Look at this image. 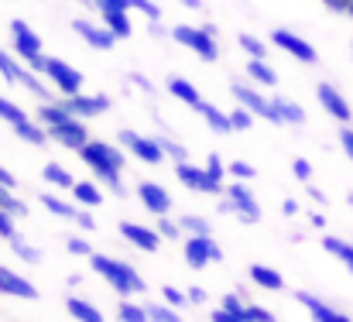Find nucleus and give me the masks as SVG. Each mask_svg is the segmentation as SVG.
<instances>
[{
	"mask_svg": "<svg viewBox=\"0 0 353 322\" xmlns=\"http://www.w3.org/2000/svg\"><path fill=\"white\" fill-rule=\"evenodd\" d=\"M38 120L45 123L48 141H59V144H65V148H72V151H79V148L90 141V127H86L79 117H72L62 103H41V107H38Z\"/></svg>",
	"mask_w": 353,
	"mask_h": 322,
	"instance_id": "f257e3e1",
	"label": "nucleus"
},
{
	"mask_svg": "<svg viewBox=\"0 0 353 322\" xmlns=\"http://www.w3.org/2000/svg\"><path fill=\"white\" fill-rule=\"evenodd\" d=\"M79 158L114 189V196H123V185H120V168H123V154H120L114 144H103V141H86L79 148Z\"/></svg>",
	"mask_w": 353,
	"mask_h": 322,
	"instance_id": "f03ea898",
	"label": "nucleus"
},
{
	"mask_svg": "<svg viewBox=\"0 0 353 322\" xmlns=\"http://www.w3.org/2000/svg\"><path fill=\"white\" fill-rule=\"evenodd\" d=\"M90 264H93V271H97L100 278H107V285H110L117 295H144V292H148L144 278H141L130 264H123V261H114V257H107V254H93Z\"/></svg>",
	"mask_w": 353,
	"mask_h": 322,
	"instance_id": "7ed1b4c3",
	"label": "nucleus"
},
{
	"mask_svg": "<svg viewBox=\"0 0 353 322\" xmlns=\"http://www.w3.org/2000/svg\"><path fill=\"white\" fill-rule=\"evenodd\" d=\"M172 38L185 48H192L203 62H216L220 59V45H216V34H210L206 28H192V24H179L172 28Z\"/></svg>",
	"mask_w": 353,
	"mask_h": 322,
	"instance_id": "20e7f679",
	"label": "nucleus"
},
{
	"mask_svg": "<svg viewBox=\"0 0 353 322\" xmlns=\"http://www.w3.org/2000/svg\"><path fill=\"white\" fill-rule=\"evenodd\" d=\"M10 31H14V52L31 66V72H45V55H41V38L24 24V21H10Z\"/></svg>",
	"mask_w": 353,
	"mask_h": 322,
	"instance_id": "39448f33",
	"label": "nucleus"
},
{
	"mask_svg": "<svg viewBox=\"0 0 353 322\" xmlns=\"http://www.w3.org/2000/svg\"><path fill=\"white\" fill-rule=\"evenodd\" d=\"M62 97H76L79 90H83V72L79 69H72L69 62H62V59H48L45 62V72H41Z\"/></svg>",
	"mask_w": 353,
	"mask_h": 322,
	"instance_id": "423d86ee",
	"label": "nucleus"
},
{
	"mask_svg": "<svg viewBox=\"0 0 353 322\" xmlns=\"http://www.w3.org/2000/svg\"><path fill=\"white\" fill-rule=\"evenodd\" d=\"M175 175H179V182H182L185 189H196V192H206V196H223V182L213 179L206 168H196V165H189V161H179V165H175Z\"/></svg>",
	"mask_w": 353,
	"mask_h": 322,
	"instance_id": "0eeeda50",
	"label": "nucleus"
},
{
	"mask_svg": "<svg viewBox=\"0 0 353 322\" xmlns=\"http://www.w3.org/2000/svg\"><path fill=\"white\" fill-rule=\"evenodd\" d=\"M185 261L192 268H206L210 261H223V250L213 243V233H192L185 237Z\"/></svg>",
	"mask_w": 353,
	"mask_h": 322,
	"instance_id": "6e6552de",
	"label": "nucleus"
},
{
	"mask_svg": "<svg viewBox=\"0 0 353 322\" xmlns=\"http://www.w3.org/2000/svg\"><path fill=\"white\" fill-rule=\"evenodd\" d=\"M234 97L240 107H247L254 117H264V120H271V123H281V117H278V110L271 100H264L257 90H250V86H243V83H234Z\"/></svg>",
	"mask_w": 353,
	"mask_h": 322,
	"instance_id": "1a4fd4ad",
	"label": "nucleus"
},
{
	"mask_svg": "<svg viewBox=\"0 0 353 322\" xmlns=\"http://www.w3.org/2000/svg\"><path fill=\"white\" fill-rule=\"evenodd\" d=\"M271 41L278 45V48H285L288 55H295L299 62H305V66H312L319 55H316V48L305 41V38H299V34H292V31H285V28H274L271 31Z\"/></svg>",
	"mask_w": 353,
	"mask_h": 322,
	"instance_id": "9d476101",
	"label": "nucleus"
},
{
	"mask_svg": "<svg viewBox=\"0 0 353 322\" xmlns=\"http://www.w3.org/2000/svg\"><path fill=\"white\" fill-rule=\"evenodd\" d=\"M120 144L130 148V151H134L141 161H148V165H161V161H165L161 144H158V141H148V137H141V134H134V130H120Z\"/></svg>",
	"mask_w": 353,
	"mask_h": 322,
	"instance_id": "9b49d317",
	"label": "nucleus"
},
{
	"mask_svg": "<svg viewBox=\"0 0 353 322\" xmlns=\"http://www.w3.org/2000/svg\"><path fill=\"white\" fill-rule=\"evenodd\" d=\"M316 97H319V103H323V110H326V113H330L333 120H340V123H350V120H353L350 103L343 100V93H340L336 86H330V83H319Z\"/></svg>",
	"mask_w": 353,
	"mask_h": 322,
	"instance_id": "f8f14e48",
	"label": "nucleus"
},
{
	"mask_svg": "<svg viewBox=\"0 0 353 322\" xmlns=\"http://www.w3.org/2000/svg\"><path fill=\"white\" fill-rule=\"evenodd\" d=\"M62 107L69 110L72 117L86 120V117H100V113H107V110H110V97H103V93H97V97H83V93H76V97L62 100Z\"/></svg>",
	"mask_w": 353,
	"mask_h": 322,
	"instance_id": "ddd939ff",
	"label": "nucleus"
},
{
	"mask_svg": "<svg viewBox=\"0 0 353 322\" xmlns=\"http://www.w3.org/2000/svg\"><path fill=\"white\" fill-rule=\"evenodd\" d=\"M72 31H76V34H83V38H86V41L93 45V48H100V52L114 48V45L120 41V38L114 34V31H110V28H97L93 21H83V17H76V21H72Z\"/></svg>",
	"mask_w": 353,
	"mask_h": 322,
	"instance_id": "4468645a",
	"label": "nucleus"
},
{
	"mask_svg": "<svg viewBox=\"0 0 353 322\" xmlns=\"http://www.w3.org/2000/svg\"><path fill=\"white\" fill-rule=\"evenodd\" d=\"M137 199L144 203L148 213H154V216H165L172 210V196H168L158 182H141V185H137Z\"/></svg>",
	"mask_w": 353,
	"mask_h": 322,
	"instance_id": "2eb2a0df",
	"label": "nucleus"
},
{
	"mask_svg": "<svg viewBox=\"0 0 353 322\" xmlns=\"http://www.w3.org/2000/svg\"><path fill=\"white\" fill-rule=\"evenodd\" d=\"M120 237H127L134 247H141V250H148V254H154V250L161 247V233H158V230H148V226H141V223H120Z\"/></svg>",
	"mask_w": 353,
	"mask_h": 322,
	"instance_id": "dca6fc26",
	"label": "nucleus"
},
{
	"mask_svg": "<svg viewBox=\"0 0 353 322\" xmlns=\"http://www.w3.org/2000/svg\"><path fill=\"white\" fill-rule=\"evenodd\" d=\"M0 292H3V295H14V299H31V302L41 295L31 281H24L21 274H14V271L3 268V264H0Z\"/></svg>",
	"mask_w": 353,
	"mask_h": 322,
	"instance_id": "f3484780",
	"label": "nucleus"
},
{
	"mask_svg": "<svg viewBox=\"0 0 353 322\" xmlns=\"http://www.w3.org/2000/svg\"><path fill=\"white\" fill-rule=\"evenodd\" d=\"M227 196L236 203V216H240L243 223H257V219H261V206H257V199L250 196V189H243L240 182H234V185H227Z\"/></svg>",
	"mask_w": 353,
	"mask_h": 322,
	"instance_id": "a211bd4d",
	"label": "nucleus"
},
{
	"mask_svg": "<svg viewBox=\"0 0 353 322\" xmlns=\"http://www.w3.org/2000/svg\"><path fill=\"white\" fill-rule=\"evenodd\" d=\"M295 299H299V302L312 312V319H316V322H350L343 312L330 309L326 302H319V299H316V295H309V292H295Z\"/></svg>",
	"mask_w": 353,
	"mask_h": 322,
	"instance_id": "6ab92c4d",
	"label": "nucleus"
},
{
	"mask_svg": "<svg viewBox=\"0 0 353 322\" xmlns=\"http://www.w3.org/2000/svg\"><path fill=\"white\" fill-rule=\"evenodd\" d=\"M168 93L175 97V100H182L185 107H192V110H206V100L199 97V90L192 86V83H185V79H168Z\"/></svg>",
	"mask_w": 353,
	"mask_h": 322,
	"instance_id": "aec40b11",
	"label": "nucleus"
},
{
	"mask_svg": "<svg viewBox=\"0 0 353 322\" xmlns=\"http://www.w3.org/2000/svg\"><path fill=\"white\" fill-rule=\"evenodd\" d=\"M250 281L261 285V288H268V292H281V288H285V278H281L278 271L264 268V264H250Z\"/></svg>",
	"mask_w": 353,
	"mask_h": 322,
	"instance_id": "412c9836",
	"label": "nucleus"
},
{
	"mask_svg": "<svg viewBox=\"0 0 353 322\" xmlns=\"http://www.w3.org/2000/svg\"><path fill=\"white\" fill-rule=\"evenodd\" d=\"M103 14V24L117 34V38H130L134 34V24H130V17H127V10H117V7H110V10H100Z\"/></svg>",
	"mask_w": 353,
	"mask_h": 322,
	"instance_id": "4be33fe9",
	"label": "nucleus"
},
{
	"mask_svg": "<svg viewBox=\"0 0 353 322\" xmlns=\"http://www.w3.org/2000/svg\"><path fill=\"white\" fill-rule=\"evenodd\" d=\"M247 76H250L254 83H261V86H278V72H274L264 59H250V62H247Z\"/></svg>",
	"mask_w": 353,
	"mask_h": 322,
	"instance_id": "5701e85b",
	"label": "nucleus"
},
{
	"mask_svg": "<svg viewBox=\"0 0 353 322\" xmlns=\"http://www.w3.org/2000/svg\"><path fill=\"white\" fill-rule=\"evenodd\" d=\"M65 309H69V316L79 322H103V316H100V309L97 305H90V302H83V299H69L65 302Z\"/></svg>",
	"mask_w": 353,
	"mask_h": 322,
	"instance_id": "b1692460",
	"label": "nucleus"
},
{
	"mask_svg": "<svg viewBox=\"0 0 353 322\" xmlns=\"http://www.w3.org/2000/svg\"><path fill=\"white\" fill-rule=\"evenodd\" d=\"M271 103L278 110L281 123H305V110L299 107V103H292V100H285V97H274Z\"/></svg>",
	"mask_w": 353,
	"mask_h": 322,
	"instance_id": "393cba45",
	"label": "nucleus"
},
{
	"mask_svg": "<svg viewBox=\"0 0 353 322\" xmlns=\"http://www.w3.org/2000/svg\"><path fill=\"white\" fill-rule=\"evenodd\" d=\"M14 134H17L21 141L34 144V148H41V144L48 141V130H45V127H34L31 120H21V123H14Z\"/></svg>",
	"mask_w": 353,
	"mask_h": 322,
	"instance_id": "a878e982",
	"label": "nucleus"
},
{
	"mask_svg": "<svg viewBox=\"0 0 353 322\" xmlns=\"http://www.w3.org/2000/svg\"><path fill=\"white\" fill-rule=\"evenodd\" d=\"M41 179H45V182H52V185H59V189H72V185H76V179H72L59 161H48V165H45V172H41Z\"/></svg>",
	"mask_w": 353,
	"mask_h": 322,
	"instance_id": "bb28decb",
	"label": "nucleus"
},
{
	"mask_svg": "<svg viewBox=\"0 0 353 322\" xmlns=\"http://www.w3.org/2000/svg\"><path fill=\"white\" fill-rule=\"evenodd\" d=\"M203 117H206V123H210L216 134H230V130H234V123H230V113H223V110L213 107V103H206Z\"/></svg>",
	"mask_w": 353,
	"mask_h": 322,
	"instance_id": "cd10ccee",
	"label": "nucleus"
},
{
	"mask_svg": "<svg viewBox=\"0 0 353 322\" xmlns=\"http://www.w3.org/2000/svg\"><path fill=\"white\" fill-rule=\"evenodd\" d=\"M323 247H326L333 257H340V261L347 264V271L353 274V243H343V240H336V237H323Z\"/></svg>",
	"mask_w": 353,
	"mask_h": 322,
	"instance_id": "c85d7f7f",
	"label": "nucleus"
},
{
	"mask_svg": "<svg viewBox=\"0 0 353 322\" xmlns=\"http://www.w3.org/2000/svg\"><path fill=\"white\" fill-rule=\"evenodd\" d=\"M72 196H76L79 203H86V206H100V203H103V192H100L93 182H76V185H72Z\"/></svg>",
	"mask_w": 353,
	"mask_h": 322,
	"instance_id": "c756f323",
	"label": "nucleus"
},
{
	"mask_svg": "<svg viewBox=\"0 0 353 322\" xmlns=\"http://www.w3.org/2000/svg\"><path fill=\"white\" fill-rule=\"evenodd\" d=\"M117 319H120V322H151V316H148V305H134V302H120Z\"/></svg>",
	"mask_w": 353,
	"mask_h": 322,
	"instance_id": "7c9ffc66",
	"label": "nucleus"
},
{
	"mask_svg": "<svg viewBox=\"0 0 353 322\" xmlns=\"http://www.w3.org/2000/svg\"><path fill=\"white\" fill-rule=\"evenodd\" d=\"M0 210H7V213L14 216V219L28 216V206H24L17 196H10V189H7V185H0Z\"/></svg>",
	"mask_w": 353,
	"mask_h": 322,
	"instance_id": "2f4dec72",
	"label": "nucleus"
},
{
	"mask_svg": "<svg viewBox=\"0 0 353 322\" xmlns=\"http://www.w3.org/2000/svg\"><path fill=\"white\" fill-rule=\"evenodd\" d=\"M41 206H45L48 213L62 216V219H76V213H79V210H72L69 203H62V199H55V196H48V192L41 196Z\"/></svg>",
	"mask_w": 353,
	"mask_h": 322,
	"instance_id": "473e14b6",
	"label": "nucleus"
},
{
	"mask_svg": "<svg viewBox=\"0 0 353 322\" xmlns=\"http://www.w3.org/2000/svg\"><path fill=\"white\" fill-rule=\"evenodd\" d=\"M17 86H24V90H31L38 100H52V93L41 86V79L34 76V72H21V79H17Z\"/></svg>",
	"mask_w": 353,
	"mask_h": 322,
	"instance_id": "72a5a7b5",
	"label": "nucleus"
},
{
	"mask_svg": "<svg viewBox=\"0 0 353 322\" xmlns=\"http://www.w3.org/2000/svg\"><path fill=\"white\" fill-rule=\"evenodd\" d=\"M236 41H240V48H243V52H247L250 59H264V55H268L264 41H261V38H254V34H240Z\"/></svg>",
	"mask_w": 353,
	"mask_h": 322,
	"instance_id": "f704fd0d",
	"label": "nucleus"
},
{
	"mask_svg": "<svg viewBox=\"0 0 353 322\" xmlns=\"http://www.w3.org/2000/svg\"><path fill=\"white\" fill-rule=\"evenodd\" d=\"M148 316L151 322H185L175 312V305H148Z\"/></svg>",
	"mask_w": 353,
	"mask_h": 322,
	"instance_id": "c9c22d12",
	"label": "nucleus"
},
{
	"mask_svg": "<svg viewBox=\"0 0 353 322\" xmlns=\"http://www.w3.org/2000/svg\"><path fill=\"white\" fill-rule=\"evenodd\" d=\"M0 120H7V123L14 127V123L28 120V113H24L21 107H17V103H10V100H3V97H0Z\"/></svg>",
	"mask_w": 353,
	"mask_h": 322,
	"instance_id": "e433bc0d",
	"label": "nucleus"
},
{
	"mask_svg": "<svg viewBox=\"0 0 353 322\" xmlns=\"http://www.w3.org/2000/svg\"><path fill=\"white\" fill-rule=\"evenodd\" d=\"M21 72H24V69H21L7 52H0V76H3L7 83H17V79H21Z\"/></svg>",
	"mask_w": 353,
	"mask_h": 322,
	"instance_id": "4c0bfd02",
	"label": "nucleus"
},
{
	"mask_svg": "<svg viewBox=\"0 0 353 322\" xmlns=\"http://www.w3.org/2000/svg\"><path fill=\"white\" fill-rule=\"evenodd\" d=\"M179 226H182V230H189V233H213L210 219H203V216H182V219H179Z\"/></svg>",
	"mask_w": 353,
	"mask_h": 322,
	"instance_id": "58836bf2",
	"label": "nucleus"
},
{
	"mask_svg": "<svg viewBox=\"0 0 353 322\" xmlns=\"http://www.w3.org/2000/svg\"><path fill=\"white\" fill-rule=\"evenodd\" d=\"M158 144H161V151H165V154H168V158H172L175 165L189 158V151H185L182 144H175V141H168V137H158Z\"/></svg>",
	"mask_w": 353,
	"mask_h": 322,
	"instance_id": "ea45409f",
	"label": "nucleus"
},
{
	"mask_svg": "<svg viewBox=\"0 0 353 322\" xmlns=\"http://www.w3.org/2000/svg\"><path fill=\"white\" fill-rule=\"evenodd\" d=\"M230 123H234V130H250V127H254V113L247 107H236L234 113H230Z\"/></svg>",
	"mask_w": 353,
	"mask_h": 322,
	"instance_id": "a19ab883",
	"label": "nucleus"
},
{
	"mask_svg": "<svg viewBox=\"0 0 353 322\" xmlns=\"http://www.w3.org/2000/svg\"><path fill=\"white\" fill-rule=\"evenodd\" d=\"M158 233H161V237H168V240H179V237H182V226H179V223H172L168 216H161V219H158Z\"/></svg>",
	"mask_w": 353,
	"mask_h": 322,
	"instance_id": "79ce46f5",
	"label": "nucleus"
},
{
	"mask_svg": "<svg viewBox=\"0 0 353 322\" xmlns=\"http://www.w3.org/2000/svg\"><path fill=\"white\" fill-rule=\"evenodd\" d=\"M243 319H250V322H278L268 309H261V305H247V309H243Z\"/></svg>",
	"mask_w": 353,
	"mask_h": 322,
	"instance_id": "37998d69",
	"label": "nucleus"
},
{
	"mask_svg": "<svg viewBox=\"0 0 353 322\" xmlns=\"http://www.w3.org/2000/svg\"><path fill=\"white\" fill-rule=\"evenodd\" d=\"M0 237H3V240H14V237H17V226H14V216L7 213V210H0Z\"/></svg>",
	"mask_w": 353,
	"mask_h": 322,
	"instance_id": "c03bdc74",
	"label": "nucleus"
},
{
	"mask_svg": "<svg viewBox=\"0 0 353 322\" xmlns=\"http://www.w3.org/2000/svg\"><path fill=\"white\" fill-rule=\"evenodd\" d=\"M65 247H69V254H76V257H93V247H90V240H79V237H72Z\"/></svg>",
	"mask_w": 353,
	"mask_h": 322,
	"instance_id": "a18cd8bd",
	"label": "nucleus"
},
{
	"mask_svg": "<svg viewBox=\"0 0 353 322\" xmlns=\"http://www.w3.org/2000/svg\"><path fill=\"white\" fill-rule=\"evenodd\" d=\"M10 247L24 257V261H41V250H34V247H28V243H21V237H14L10 240Z\"/></svg>",
	"mask_w": 353,
	"mask_h": 322,
	"instance_id": "49530a36",
	"label": "nucleus"
},
{
	"mask_svg": "<svg viewBox=\"0 0 353 322\" xmlns=\"http://www.w3.org/2000/svg\"><path fill=\"white\" fill-rule=\"evenodd\" d=\"M227 172H230L234 179H254V175H257V168H254V165H247V161H234V165H227Z\"/></svg>",
	"mask_w": 353,
	"mask_h": 322,
	"instance_id": "de8ad7c7",
	"label": "nucleus"
},
{
	"mask_svg": "<svg viewBox=\"0 0 353 322\" xmlns=\"http://www.w3.org/2000/svg\"><path fill=\"white\" fill-rule=\"evenodd\" d=\"M292 172H295L299 182H309V179H312V165H309L305 158H295V161H292Z\"/></svg>",
	"mask_w": 353,
	"mask_h": 322,
	"instance_id": "09e8293b",
	"label": "nucleus"
},
{
	"mask_svg": "<svg viewBox=\"0 0 353 322\" xmlns=\"http://www.w3.org/2000/svg\"><path fill=\"white\" fill-rule=\"evenodd\" d=\"M206 172L223 182V172H227V168H223V158H220V154H210V158H206Z\"/></svg>",
	"mask_w": 353,
	"mask_h": 322,
	"instance_id": "8fccbe9b",
	"label": "nucleus"
},
{
	"mask_svg": "<svg viewBox=\"0 0 353 322\" xmlns=\"http://www.w3.org/2000/svg\"><path fill=\"white\" fill-rule=\"evenodd\" d=\"M161 295H165V302H168V305H175V309L189 302V299H185V295H182L179 288H172V285H165V288H161Z\"/></svg>",
	"mask_w": 353,
	"mask_h": 322,
	"instance_id": "3c124183",
	"label": "nucleus"
},
{
	"mask_svg": "<svg viewBox=\"0 0 353 322\" xmlns=\"http://www.w3.org/2000/svg\"><path fill=\"white\" fill-rule=\"evenodd\" d=\"M97 7H100V10H110V7H117V10H134V0H97Z\"/></svg>",
	"mask_w": 353,
	"mask_h": 322,
	"instance_id": "603ef678",
	"label": "nucleus"
},
{
	"mask_svg": "<svg viewBox=\"0 0 353 322\" xmlns=\"http://www.w3.org/2000/svg\"><path fill=\"white\" fill-rule=\"evenodd\" d=\"M223 309H227V312H234V316H243V309H247V305H243L236 295H223Z\"/></svg>",
	"mask_w": 353,
	"mask_h": 322,
	"instance_id": "864d4df0",
	"label": "nucleus"
},
{
	"mask_svg": "<svg viewBox=\"0 0 353 322\" xmlns=\"http://www.w3.org/2000/svg\"><path fill=\"white\" fill-rule=\"evenodd\" d=\"M185 299H189V305H203V302H206V288H199V285H192V288L185 292Z\"/></svg>",
	"mask_w": 353,
	"mask_h": 322,
	"instance_id": "5fc2aeb1",
	"label": "nucleus"
},
{
	"mask_svg": "<svg viewBox=\"0 0 353 322\" xmlns=\"http://www.w3.org/2000/svg\"><path fill=\"white\" fill-rule=\"evenodd\" d=\"M340 144H343L347 158L353 161V127H343V130H340Z\"/></svg>",
	"mask_w": 353,
	"mask_h": 322,
	"instance_id": "6e6d98bb",
	"label": "nucleus"
},
{
	"mask_svg": "<svg viewBox=\"0 0 353 322\" xmlns=\"http://www.w3.org/2000/svg\"><path fill=\"white\" fill-rule=\"evenodd\" d=\"M76 223H79L83 230H97V219H93V216H90V213H83V210L76 213Z\"/></svg>",
	"mask_w": 353,
	"mask_h": 322,
	"instance_id": "4d7b16f0",
	"label": "nucleus"
},
{
	"mask_svg": "<svg viewBox=\"0 0 353 322\" xmlns=\"http://www.w3.org/2000/svg\"><path fill=\"white\" fill-rule=\"evenodd\" d=\"M0 185H7V189H17V179H14V172H7L3 165H0Z\"/></svg>",
	"mask_w": 353,
	"mask_h": 322,
	"instance_id": "13d9d810",
	"label": "nucleus"
},
{
	"mask_svg": "<svg viewBox=\"0 0 353 322\" xmlns=\"http://www.w3.org/2000/svg\"><path fill=\"white\" fill-rule=\"evenodd\" d=\"M330 10H336V14H347V7H350V0H323Z\"/></svg>",
	"mask_w": 353,
	"mask_h": 322,
	"instance_id": "bf43d9fd",
	"label": "nucleus"
},
{
	"mask_svg": "<svg viewBox=\"0 0 353 322\" xmlns=\"http://www.w3.org/2000/svg\"><path fill=\"white\" fill-rule=\"evenodd\" d=\"M281 213H285V216H295V213H299V203H295V199H285Z\"/></svg>",
	"mask_w": 353,
	"mask_h": 322,
	"instance_id": "052dcab7",
	"label": "nucleus"
},
{
	"mask_svg": "<svg viewBox=\"0 0 353 322\" xmlns=\"http://www.w3.org/2000/svg\"><path fill=\"white\" fill-rule=\"evenodd\" d=\"M309 196H312V199H316V203H326V196H323V192H319V189H316V185H309Z\"/></svg>",
	"mask_w": 353,
	"mask_h": 322,
	"instance_id": "680f3d73",
	"label": "nucleus"
},
{
	"mask_svg": "<svg viewBox=\"0 0 353 322\" xmlns=\"http://www.w3.org/2000/svg\"><path fill=\"white\" fill-rule=\"evenodd\" d=\"M312 226H319V230H323V226H326V216H323V213H312Z\"/></svg>",
	"mask_w": 353,
	"mask_h": 322,
	"instance_id": "e2e57ef3",
	"label": "nucleus"
},
{
	"mask_svg": "<svg viewBox=\"0 0 353 322\" xmlns=\"http://www.w3.org/2000/svg\"><path fill=\"white\" fill-rule=\"evenodd\" d=\"M185 7H192V10H203V0H182Z\"/></svg>",
	"mask_w": 353,
	"mask_h": 322,
	"instance_id": "0e129e2a",
	"label": "nucleus"
}]
</instances>
